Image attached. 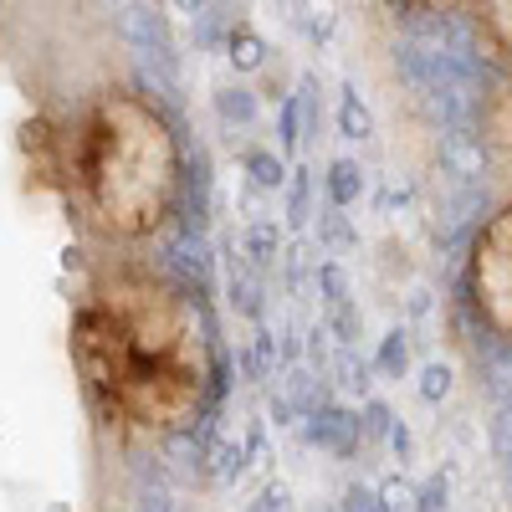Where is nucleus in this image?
<instances>
[{"label": "nucleus", "mask_w": 512, "mask_h": 512, "mask_svg": "<svg viewBox=\"0 0 512 512\" xmlns=\"http://www.w3.org/2000/svg\"><path fill=\"white\" fill-rule=\"evenodd\" d=\"M88 175L103 226L139 236L159 226L175 200V144H169L164 123L139 103H108L98 118Z\"/></svg>", "instance_id": "1"}, {"label": "nucleus", "mask_w": 512, "mask_h": 512, "mask_svg": "<svg viewBox=\"0 0 512 512\" xmlns=\"http://www.w3.org/2000/svg\"><path fill=\"white\" fill-rule=\"evenodd\" d=\"M472 292L497 333L512 338V210L487 221L472 251Z\"/></svg>", "instance_id": "2"}, {"label": "nucleus", "mask_w": 512, "mask_h": 512, "mask_svg": "<svg viewBox=\"0 0 512 512\" xmlns=\"http://www.w3.org/2000/svg\"><path fill=\"white\" fill-rule=\"evenodd\" d=\"M441 169H446V180L487 185V149H482L477 128H446L441 134Z\"/></svg>", "instance_id": "3"}, {"label": "nucleus", "mask_w": 512, "mask_h": 512, "mask_svg": "<svg viewBox=\"0 0 512 512\" xmlns=\"http://www.w3.org/2000/svg\"><path fill=\"white\" fill-rule=\"evenodd\" d=\"M303 436L313 446L333 451V456H349L359 446V436H364V420L349 415V410H338V405H318L313 415H303Z\"/></svg>", "instance_id": "4"}, {"label": "nucleus", "mask_w": 512, "mask_h": 512, "mask_svg": "<svg viewBox=\"0 0 512 512\" xmlns=\"http://www.w3.org/2000/svg\"><path fill=\"white\" fill-rule=\"evenodd\" d=\"M169 262H175L190 282H205L210 277V246H205V236L185 226L175 241H169Z\"/></svg>", "instance_id": "5"}, {"label": "nucleus", "mask_w": 512, "mask_h": 512, "mask_svg": "<svg viewBox=\"0 0 512 512\" xmlns=\"http://www.w3.org/2000/svg\"><path fill=\"white\" fill-rule=\"evenodd\" d=\"M482 379L492 384L497 400H512V338H492L487 354H482Z\"/></svg>", "instance_id": "6"}, {"label": "nucleus", "mask_w": 512, "mask_h": 512, "mask_svg": "<svg viewBox=\"0 0 512 512\" xmlns=\"http://www.w3.org/2000/svg\"><path fill=\"white\" fill-rule=\"evenodd\" d=\"M364 195V169L354 164V159H333L328 164V200L344 210V205H354Z\"/></svg>", "instance_id": "7"}, {"label": "nucleus", "mask_w": 512, "mask_h": 512, "mask_svg": "<svg viewBox=\"0 0 512 512\" xmlns=\"http://www.w3.org/2000/svg\"><path fill=\"white\" fill-rule=\"evenodd\" d=\"M226 57H231L236 72H256V67L267 62V41L256 36V31H246V26H236V31L226 36Z\"/></svg>", "instance_id": "8"}, {"label": "nucleus", "mask_w": 512, "mask_h": 512, "mask_svg": "<svg viewBox=\"0 0 512 512\" xmlns=\"http://www.w3.org/2000/svg\"><path fill=\"white\" fill-rule=\"evenodd\" d=\"M241 251L251 256L256 267H272V262H277V251H282V236H277V226H272V221H256V226H246V236H241Z\"/></svg>", "instance_id": "9"}, {"label": "nucleus", "mask_w": 512, "mask_h": 512, "mask_svg": "<svg viewBox=\"0 0 512 512\" xmlns=\"http://www.w3.org/2000/svg\"><path fill=\"white\" fill-rule=\"evenodd\" d=\"M338 134L344 139H369L374 134V118H369V108L359 103L354 88H344V98H338Z\"/></svg>", "instance_id": "10"}, {"label": "nucleus", "mask_w": 512, "mask_h": 512, "mask_svg": "<svg viewBox=\"0 0 512 512\" xmlns=\"http://www.w3.org/2000/svg\"><path fill=\"white\" fill-rule=\"evenodd\" d=\"M246 175H251V185H256V190H282V185H287L282 159H277V154H267V149H251V154H246Z\"/></svg>", "instance_id": "11"}, {"label": "nucleus", "mask_w": 512, "mask_h": 512, "mask_svg": "<svg viewBox=\"0 0 512 512\" xmlns=\"http://www.w3.org/2000/svg\"><path fill=\"white\" fill-rule=\"evenodd\" d=\"M216 113H221L226 123H251V118H256V93H246V88H221V93H216Z\"/></svg>", "instance_id": "12"}, {"label": "nucleus", "mask_w": 512, "mask_h": 512, "mask_svg": "<svg viewBox=\"0 0 512 512\" xmlns=\"http://www.w3.org/2000/svg\"><path fill=\"white\" fill-rule=\"evenodd\" d=\"M384 374H405V364H410V338H405V328H390L384 333V344H379V359H374Z\"/></svg>", "instance_id": "13"}, {"label": "nucleus", "mask_w": 512, "mask_h": 512, "mask_svg": "<svg viewBox=\"0 0 512 512\" xmlns=\"http://www.w3.org/2000/svg\"><path fill=\"white\" fill-rule=\"evenodd\" d=\"M205 461H210V477H216V482H231V477H241L246 451L231 446V441H221V446H210V451H205Z\"/></svg>", "instance_id": "14"}, {"label": "nucleus", "mask_w": 512, "mask_h": 512, "mask_svg": "<svg viewBox=\"0 0 512 512\" xmlns=\"http://www.w3.org/2000/svg\"><path fill=\"white\" fill-rule=\"evenodd\" d=\"M231 308L241 318H262V287H256L246 272H231Z\"/></svg>", "instance_id": "15"}, {"label": "nucleus", "mask_w": 512, "mask_h": 512, "mask_svg": "<svg viewBox=\"0 0 512 512\" xmlns=\"http://www.w3.org/2000/svg\"><path fill=\"white\" fill-rule=\"evenodd\" d=\"M328 369L338 374V384H344V390H359V395L369 390V364H364V359H354L349 349H344V354H338V359H333Z\"/></svg>", "instance_id": "16"}, {"label": "nucleus", "mask_w": 512, "mask_h": 512, "mask_svg": "<svg viewBox=\"0 0 512 512\" xmlns=\"http://www.w3.org/2000/svg\"><path fill=\"white\" fill-rule=\"evenodd\" d=\"M318 236H323L328 246H359V231L338 216V205H333V216H318Z\"/></svg>", "instance_id": "17"}, {"label": "nucleus", "mask_w": 512, "mask_h": 512, "mask_svg": "<svg viewBox=\"0 0 512 512\" xmlns=\"http://www.w3.org/2000/svg\"><path fill=\"white\" fill-rule=\"evenodd\" d=\"M420 395L431 400V405L446 400V395H451V369H446V364H425V369H420Z\"/></svg>", "instance_id": "18"}, {"label": "nucleus", "mask_w": 512, "mask_h": 512, "mask_svg": "<svg viewBox=\"0 0 512 512\" xmlns=\"http://www.w3.org/2000/svg\"><path fill=\"white\" fill-rule=\"evenodd\" d=\"M318 287H323V297H328V308H338V303H349V277L338 272L333 262H323V267H318Z\"/></svg>", "instance_id": "19"}, {"label": "nucleus", "mask_w": 512, "mask_h": 512, "mask_svg": "<svg viewBox=\"0 0 512 512\" xmlns=\"http://www.w3.org/2000/svg\"><path fill=\"white\" fill-rule=\"evenodd\" d=\"M328 333H333V338H338V344H344V349H349V344H354V338H359V313H354L349 303H338V308H333V318H328Z\"/></svg>", "instance_id": "20"}, {"label": "nucleus", "mask_w": 512, "mask_h": 512, "mask_svg": "<svg viewBox=\"0 0 512 512\" xmlns=\"http://www.w3.org/2000/svg\"><path fill=\"white\" fill-rule=\"evenodd\" d=\"M338 512H384V502H379V492H369V487H349L344 492V502H338Z\"/></svg>", "instance_id": "21"}, {"label": "nucleus", "mask_w": 512, "mask_h": 512, "mask_svg": "<svg viewBox=\"0 0 512 512\" xmlns=\"http://www.w3.org/2000/svg\"><path fill=\"white\" fill-rule=\"evenodd\" d=\"M379 502H384V512H415V492L405 482H384L379 487Z\"/></svg>", "instance_id": "22"}, {"label": "nucleus", "mask_w": 512, "mask_h": 512, "mask_svg": "<svg viewBox=\"0 0 512 512\" xmlns=\"http://www.w3.org/2000/svg\"><path fill=\"white\" fill-rule=\"evenodd\" d=\"M415 512H446V482L441 477H431L415 492Z\"/></svg>", "instance_id": "23"}, {"label": "nucleus", "mask_w": 512, "mask_h": 512, "mask_svg": "<svg viewBox=\"0 0 512 512\" xmlns=\"http://www.w3.org/2000/svg\"><path fill=\"white\" fill-rule=\"evenodd\" d=\"M297 128H303V98H287V103H282V144H287V149L303 139Z\"/></svg>", "instance_id": "24"}, {"label": "nucleus", "mask_w": 512, "mask_h": 512, "mask_svg": "<svg viewBox=\"0 0 512 512\" xmlns=\"http://www.w3.org/2000/svg\"><path fill=\"white\" fill-rule=\"evenodd\" d=\"M256 512H292V492L282 482H267L262 497H256Z\"/></svg>", "instance_id": "25"}, {"label": "nucleus", "mask_w": 512, "mask_h": 512, "mask_svg": "<svg viewBox=\"0 0 512 512\" xmlns=\"http://www.w3.org/2000/svg\"><path fill=\"white\" fill-rule=\"evenodd\" d=\"M390 425H395V415L384 410L379 400H369V410H364V431H374V436H390Z\"/></svg>", "instance_id": "26"}, {"label": "nucleus", "mask_w": 512, "mask_h": 512, "mask_svg": "<svg viewBox=\"0 0 512 512\" xmlns=\"http://www.w3.org/2000/svg\"><path fill=\"white\" fill-rule=\"evenodd\" d=\"M292 226H308V175L292 180Z\"/></svg>", "instance_id": "27"}, {"label": "nucleus", "mask_w": 512, "mask_h": 512, "mask_svg": "<svg viewBox=\"0 0 512 512\" xmlns=\"http://www.w3.org/2000/svg\"><path fill=\"white\" fill-rule=\"evenodd\" d=\"M134 512H175V502H169L164 492H139V507Z\"/></svg>", "instance_id": "28"}, {"label": "nucleus", "mask_w": 512, "mask_h": 512, "mask_svg": "<svg viewBox=\"0 0 512 512\" xmlns=\"http://www.w3.org/2000/svg\"><path fill=\"white\" fill-rule=\"evenodd\" d=\"M390 446H395L400 456H410V431H405V420H395V425H390Z\"/></svg>", "instance_id": "29"}, {"label": "nucleus", "mask_w": 512, "mask_h": 512, "mask_svg": "<svg viewBox=\"0 0 512 512\" xmlns=\"http://www.w3.org/2000/svg\"><path fill=\"white\" fill-rule=\"evenodd\" d=\"M175 6H180V11L195 21V16H205V11H210V0H175Z\"/></svg>", "instance_id": "30"}]
</instances>
